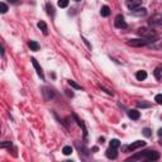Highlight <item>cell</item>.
Segmentation results:
<instances>
[{
	"label": "cell",
	"instance_id": "obj_24",
	"mask_svg": "<svg viewBox=\"0 0 162 162\" xmlns=\"http://www.w3.org/2000/svg\"><path fill=\"white\" fill-rule=\"evenodd\" d=\"M143 134L146 135V137H149V135H151V129H149V128H144L143 129Z\"/></svg>",
	"mask_w": 162,
	"mask_h": 162
},
{
	"label": "cell",
	"instance_id": "obj_8",
	"mask_svg": "<svg viewBox=\"0 0 162 162\" xmlns=\"http://www.w3.org/2000/svg\"><path fill=\"white\" fill-rule=\"evenodd\" d=\"M107 157L108 158H111V160H115V158L118 157V153H117V148H113V147H110V148L107 151Z\"/></svg>",
	"mask_w": 162,
	"mask_h": 162
},
{
	"label": "cell",
	"instance_id": "obj_17",
	"mask_svg": "<svg viewBox=\"0 0 162 162\" xmlns=\"http://www.w3.org/2000/svg\"><path fill=\"white\" fill-rule=\"evenodd\" d=\"M69 85H70L71 87H73V89H76V90H80V89H81L80 85L76 84V82H75V81H72V80H69Z\"/></svg>",
	"mask_w": 162,
	"mask_h": 162
},
{
	"label": "cell",
	"instance_id": "obj_6",
	"mask_svg": "<svg viewBox=\"0 0 162 162\" xmlns=\"http://www.w3.org/2000/svg\"><path fill=\"white\" fill-rule=\"evenodd\" d=\"M32 63H33V66H34V69H36V71H37V73H38V76H39L42 80H45V75H43V71H42V67L39 66V63L37 62V60L36 58H32Z\"/></svg>",
	"mask_w": 162,
	"mask_h": 162
},
{
	"label": "cell",
	"instance_id": "obj_1",
	"mask_svg": "<svg viewBox=\"0 0 162 162\" xmlns=\"http://www.w3.org/2000/svg\"><path fill=\"white\" fill-rule=\"evenodd\" d=\"M149 42H153V41L152 39H146V38H138V39H131L128 42V45L132 46V47H142V46L148 45Z\"/></svg>",
	"mask_w": 162,
	"mask_h": 162
},
{
	"label": "cell",
	"instance_id": "obj_13",
	"mask_svg": "<svg viewBox=\"0 0 162 162\" xmlns=\"http://www.w3.org/2000/svg\"><path fill=\"white\" fill-rule=\"evenodd\" d=\"M100 14H101V17H109V14H110V9H109V7H107V5L101 7Z\"/></svg>",
	"mask_w": 162,
	"mask_h": 162
},
{
	"label": "cell",
	"instance_id": "obj_10",
	"mask_svg": "<svg viewBox=\"0 0 162 162\" xmlns=\"http://www.w3.org/2000/svg\"><path fill=\"white\" fill-rule=\"evenodd\" d=\"M128 117L131 118V119H133V120H137V119H139L141 113L138 110H129L128 111Z\"/></svg>",
	"mask_w": 162,
	"mask_h": 162
},
{
	"label": "cell",
	"instance_id": "obj_23",
	"mask_svg": "<svg viewBox=\"0 0 162 162\" xmlns=\"http://www.w3.org/2000/svg\"><path fill=\"white\" fill-rule=\"evenodd\" d=\"M155 101L157 103V104H162V94H157V95L155 96Z\"/></svg>",
	"mask_w": 162,
	"mask_h": 162
},
{
	"label": "cell",
	"instance_id": "obj_5",
	"mask_svg": "<svg viewBox=\"0 0 162 162\" xmlns=\"http://www.w3.org/2000/svg\"><path fill=\"white\" fill-rule=\"evenodd\" d=\"M146 146V142L143 141H135L132 144H129L128 147H125V149H129V151H135L137 148H141V147H144Z\"/></svg>",
	"mask_w": 162,
	"mask_h": 162
},
{
	"label": "cell",
	"instance_id": "obj_12",
	"mask_svg": "<svg viewBox=\"0 0 162 162\" xmlns=\"http://www.w3.org/2000/svg\"><path fill=\"white\" fill-rule=\"evenodd\" d=\"M38 28H39L41 31L43 32V34H45V36L48 34V28H47V25H46L45 22H39V23H38Z\"/></svg>",
	"mask_w": 162,
	"mask_h": 162
},
{
	"label": "cell",
	"instance_id": "obj_29",
	"mask_svg": "<svg viewBox=\"0 0 162 162\" xmlns=\"http://www.w3.org/2000/svg\"><path fill=\"white\" fill-rule=\"evenodd\" d=\"M160 144H162V139H161V141H160Z\"/></svg>",
	"mask_w": 162,
	"mask_h": 162
},
{
	"label": "cell",
	"instance_id": "obj_3",
	"mask_svg": "<svg viewBox=\"0 0 162 162\" xmlns=\"http://www.w3.org/2000/svg\"><path fill=\"white\" fill-rule=\"evenodd\" d=\"M144 158L147 161H157V160H160V153L157 151H146Z\"/></svg>",
	"mask_w": 162,
	"mask_h": 162
},
{
	"label": "cell",
	"instance_id": "obj_11",
	"mask_svg": "<svg viewBox=\"0 0 162 162\" xmlns=\"http://www.w3.org/2000/svg\"><path fill=\"white\" fill-rule=\"evenodd\" d=\"M135 77H137V80L139 81H143L147 79V72L146 71H138L137 73H135Z\"/></svg>",
	"mask_w": 162,
	"mask_h": 162
},
{
	"label": "cell",
	"instance_id": "obj_25",
	"mask_svg": "<svg viewBox=\"0 0 162 162\" xmlns=\"http://www.w3.org/2000/svg\"><path fill=\"white\" fill-rule=\"evenodd\" d=\"M101 89H103V90H104V91H105V93H107V94H109V95H113V91H110V90H108V89H105V87H103V86H101Z\"/></svg>",
	"mask_w": 162,
	"mask_h": 162
},
{
	"label": "cell",
	"instance_id": "obj_15",
	"mask_svg": "<svg viewBox=\"0 0 162 162\" xmlns=\"http://www.w3.org/2000/svg\"><path fill=\"white\" fill-rule=\"evenodd\" d=\"M155 77L157 80H162V67H157L155 70Z\"/></svg>",
	"mask_w": 162,
	"mask_h": 162
},
{
	"label": "cell",
	"instance_id": "obj_9",
	"mask_svg": "<svg viewBox=\"0 0 162 162\" xmlns=\"http://www.w3.org/2000/svg\"><path fill=\"white\" fill-rule=\"evenodd\" d=\"M132 13L134 14V15H146L147 14V9L146 8H135V9L132 10Z\"/></svg>",
	"mask_w": 162,
	"mask_h": 162
},
{
	"label": "cell",
	"instance_id": "obj_14",
	"mask_svg": "<svg viewBox=\"0 0 162 162\" xmlns=\"http://www.w3.org/2000/svg\"><path fill=\"white\" fill-rule=\"evenodd\" d=\"M28 46L32 51H38V49H39V45H38L36 41H31V42L28 43Z\"/></svg>",
	"mask_w": 162,
	"mask_h": 162
},
{
	"label": "cell",
	"instance_id": "obj_4",
	"mask_svg": "<svg viewBox=\"0 0 162 162\" xmlns=\"http://www.w3.org/2000/svg\"><path fill=\"white\" fill-rule=\"evenodd\" d=\"M114 24H115V27L119 28V29H125L127 27H128V24L125 23V20L122 15H117L115 20H114Z\"/></svg>",
	"mask_w": 162,
	"mask_h": 162
},
{
	"label": "cell",
	"instance_id": "obj_21",
	"mask_svg": "<svg viewBox=\"0 0 162 162\" xmlns=\"http://www.w3.org/2000/svg\"><path fill=\"white\" fill-rule=\"evenodd\" d=\"M0 11H1L3 14L4 13H7V10H8V7H7V4H5V3H0Z\"/></svg>",
	"mask_w": 162,
	"mask_h": 162
},
{
	"label": "cell",
	"instance_id": "obj_20",
	"mask_svg": "<svg viewBox=\"0 0 162 162\" xmlns=\"http://www.w3.org/2000/svg\"><path fill=\"white\" fill-rule=\"evenodd\" d=\"M47 11H48V14L49 15H53L55 14V11H53V7H52V4H47Z\"/></svg>",
	"mask_w": 162,
	"mask_h": 162
},
{
	"label": "cell",
	"instance_id": "obj_28",
	"mask_svg": "<svg viewBox=\"0 0 162 162\" xmlns=\"http://www.w3.org/2000/svg\"><path fill=\"white\" fill-rule=\"evenodd\" d=\"M10 1H11V3H17V1H18V0H10Z\"/></svg>",
	"mask_w": 162,
	"mask_h": 162
},
{
	"label": "cell",
	"instance_id": "obj_27",
	"mask_svg": "<svg viewBox=\"0 0 162 162\" xmlns=\"http://www.w3.org/2000/svg\"><path fill=\"white\" fill-rule=\"evenodd\" d=\"M157 134L160 135V137H162V128H160L158 129V132H157Z\"/></svg>",
	"mask_w": 162,
	"mask_h": 162
},
{
	"label": "cell",
	"instance_id": "obj_30",
	"mask_svg": "<svg viewBox=\"0 0 162 162\" xmlns=\"http://www.w3.org/2000/svg\"><path fill=\"white\" fill-rule=\"evenodd\" d=\"M75 1H79V0H75Z\"/></svg>",
	"mask_w": 162,
	"mask_h": 162
},
{
	"label": "cell",
	"instance_id": "obj_7",
	"mask_svg": "<svg viewBox=\"0 0 162 162\" xmlns=\"http://www.w3.org/2000/svg\"><path fill=\"white\" fill-rule=\"evenodd\" d=\"M127 7L129 8L131 10L135 9V8H138L141 4H142V0H127Z\"/></svg>",
	"mask_w": 162,
	"mask_h": 162
},
{
	"label": "cell",
	"instance_id": "obj_16",
	"mask_svg": "<svg viewBox=\"0 0 162 162\" xmlns=\"http://www.w3.org/2000/svg\"><path fill=\"white\" fill-rule=\"evenodd\" d=\"M62 152H63V155H66V156L71 155V153H72V147L71 146H65L63 149H62Z\"/></svg>",
	"mask_w": 162,
	"mask_h": 162
},
{
	"label": "cell",
	"instance_id": "obj_22",
	"mask_svg": "<svg viewBox=\"0 0 162 162\" xmlns=\"http://www.w3.org/2000/svg\"><path fill=\"white\" fill-rule=\"evenodd\" d=\"M137 107L138 108H149L151 105H149L148 103H141V101H138L137 103Z\"/></svg>",
	"mask_w": 162,
	"mask_h": 162
},
{
	"label": "cell",
	"instance_id": "obj_26",
	"mask_svg": "<svg viewBox=\"0 0 162 162\" xmlns=\"http://www.w3.org/2000/svg\"><path fill=\"white\" fill-rule=\"evenodd\" d=\"M8 146H11V143H10V142H5V143H3V144H1L3 148H4V147H8Z\"/></svg>",
	"mask_w": 162,
	"mask_h": 162
},
{
	"label": "cell",
	"instance_id": "obj_2",
	"mask_svg": "<svg viewBox=\"0 0 162 162\" xmlns=\"http://www.w3.org/2000/svg\"><path fill=\"white\" fill-rule=\"evenodd\" d=\"M138 34H139L142 38H146V39H152L153 37H156V33L153 31H149L147 28H139L138 29Z\"/></svg>",
	"mask_w": 162,
	"mask_h": 162
},
{
	"label": "cell",
	"instance_id": "obj_19",
	"mask_svg": "<svg viewBox=\"0 0 162 162\" xmlns=\"http://www.w3.org/2000/svg\"><path fill=\"white\" fill-rule=\"evenodd\" d=\"M119 146H120V142L118 139H111L110 141V147H113V148H118Z\"/></svg>",
	"mask_w": 162,
	"mask_h": 162
},
{
	"label": "cell",
	"instance_id": "obj_18",
	"mask_svg": "<svg viewBox=\"0 0 162 162\" xmlns=\"http://www.w3.org/2000/svg\"><path fill=\"white\" fill-rule=\"evenodd\" d=\"M58 7L60 8H66L69 5V0H58Z\"/></svg>",
	"mask_w": 162,
	"mask_h": 162
}]
</instances>
